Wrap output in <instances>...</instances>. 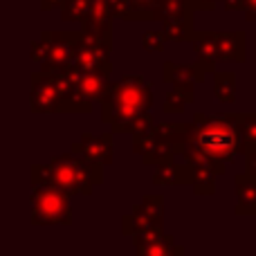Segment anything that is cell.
<instances>
[{
	"label": "cell",
	"instance_id": "6da1fadb",
	"mask_svg": "<svg viewBox=\"0 0 256 256\" xmlns=\"http://www.w3.org/2000/svg\"><path fill=\"white\" fill-rule=\"evenodd\" d=\"M30 182L32 186H58L70 196H90L94 186L104 182V164L92 162V160L70 150V153L54 155L48 164H32Z\"/></svg>",
	"mask_w": 256,
	"mask_h": 256
},
{
	"label": "cell",
	"instance_id": "7a4b0ae2",
	"mask_svg": "<svg viewBox=\"0 0 256 256\" xmlns=\"http://www.w3.org/2000/svg\"><path fill=\"white\" fill-rule=\"evenodd\" d=\"M155 94L153 84L140 74L122 76L120 81H110L106 97L99 102L102 122L110 126L112 132H132V124L142 112L153 108Z\"/></svg>",
	"mask_w": 256,
	"mask_h": 256
},
{
	"label": "cell",
	"instance_id": "3957f363",
	"mask_svg": "<svg viewBox=\"0 0 256 256\" xmlns=\"http://www.w3.org/2000/svg\"><path fill=\"white\" fill-rule=\"evenodd\" d=\"M194 142L222 164H232L240 153V128L238 115H204L196 112Z\"/></svg>",
	"mask_w": 256,
	"mask_h": 256
},
{
	"label": "cell",
	"instance_id": "277c9868",
	"mask_svg": "<svg viewBox=\"0 0 256 256\" xmlns=\"http://www.w3.org/2000/svg\"><path fill=\"white\" fill-rule=\"evenodd\" d=\"M70 194L52 184H36L32 186L30 204V222L34 227H52V225H72V207Z\"/></svg>",
	"mask_w": 256,
	"mask_h": 256
},
{
	"label": "cell",
	"instance_id": "5b68a950",
	"mask_svg": "<svg viewBox=\"0 0 256 256\" xmlns=\"http://www.w3.org/2000/svg\"><path fill=\"white\" fill-rule=\"evenodd\" d=\"M81 36L84 30L79 32H63V30H43L40 32V38L48 45V58L40 68L36 70L40 72H50V74H56L63 72L68 68L74 66L76 58V50H79Z\"/></svg>",
	"mask_w": 256,
	"mask_h": 256
},
{
	"label": "cell",
	"instance_id": "8992f818",
	"mask_svg": "<svg viewBox=\"0 0 256 256\" xmlns=\"http://www.w3.org/2000/svg\"><path fill=\"white\" fill-rule=\"evenodd\" d=\"M164 196L148 194L142 198L140 204L132 207L128 216L122 218V234L135 236L142 232H160L164 230Z\"/></svg>",
	"mask_w": 256,
	"mask_h": 256
},
{
	"label": "cell",
	"instance_id": "52a82bcc",
	"mask_svg": "<svg viewBox=\"0 0 256 256\" xmlns=\"http://www.w3.org/2000/svg\"><path fill=\"white\" fill-rule=\"evenodd\" d=\"M63 94L58 90L56 76L50 72H32L30 76V110L34 115H61Z\"/></svg>",
	"mask_w": 256,
	"mask_h": 256
},
{
	"label": "cell",
	"instance_id": "ba28073f",
	"mask_svg": "<svg viewBox=\"0 0 256 256\" xmlns=\"http://www.w3.org/2000/svg\"><path fill=\"white\" fill-rule=\"evenodd\" d=\"M112 40H106L97 34L84 32L79 50H76L74 66L84 72H102V74H112Z\"/></svg>",
	"mask_w": 256,
	"mask_h": 256
},
{
	"label": "cell",
	"instance_id": "9c48e42d",
	"mask_svg": "<svg viewBox=\"0 0 256 256\" xmlns=\"http://www.w3.org/2000/svg\"><path fill=\"white\" fill-rule=\"evenodd\" d=\"M112 135L115 132L108 130V132H102V135H92V132H84L76 142H72L70 150L72 153H79L84 158L92 160V162H99L104 166H110L112 164Z\"/></svg>",
	"mask_w": 256,
	"mask_h": 256
},
{
	"label": "cell",
	"instance_id": "30bf717a",
	"mask_svg": "<svg viewBox=\"0 0 256 256\" xmlns=\"http://www.w3.org/2000/svg\"><path fill=\"white\" fill-rule=\"evenodd\" d=\"M132 245H135L137 256H182L184 248L176 243V238L160 232H142V234L132 236Z\"/></svg>",
	"mask_w": 256,
	"mask_h": 256
},
{
	"label": "cell",
	"instance_id": "8fae6325",
	"mask_svg": "<svg viewBox=\"0 0 256 256\" xmlns=\"http://www.w3.org/2000/svg\"><path fill=\"white\" fill-rule=\"evenodd\" d=\"M191 45H194V52H196V63H198L207 74H214V72H216V63L220 61L218 32H214V30H196Z\"/></svg>",
	"mask_w": 256,
	"mask_h": 256
},
{
	"label": "cell",
	"instance_id": "7c38bea8",
	"mask_svg": "<svg viewBox=\"0 0 256 256\" xmlns=\"http://www.w3.org/2000/svg\"><path fill=\"white\" fill-rule=\"evenodd\" d=\"M191 180H194V173L182 155L158 164L153 173V184L160 186H191Z\"/></svg>",
	"mask_w": 256,
	"mask_h": 256
},
{
	"label": "cell",
	"instance_id": "4fadbf2b",
	"mask_svg": "<svg viewBox=\"0 0 256 256\" xmlns=\"http://www.w3.org/2000/svg\"><path fill=\"white\" fill-rule=\"evenodd\" d=\"M112 20H115V14H112L110 0H92L88 16L81 22V30L112 40Z\"/></svg>",
	"mask_w": 256,
	"mask_h": 256
},
{
	"label": "cell",
	"instance_id": "5bb4252c",
	"mask_svg": "<svg viewBox=\"0 0 256 256\" xmlns=\"http://www.w3.org/2000/svg\"><path fill=\"white\" fill-rule=\"evenodd\" d=\"M207 79V72L198 66V63H176V61H164L162 63V81L168 86H196L202 84Z\"/></svg>",
	"mask_w": 256,
	"mask_h": 256
},
{
	"label": "cell",
	"instance_id": "9a60e30c",
	"mask_svg": "<svg viewBox=\"0 0 256 256\" xmlns=\"http://www.w3.org/2000/svg\"><path fill=\"white\" fill-rule=\"evenodd\" d=\"M218 50H220V61L245 63L248 61V34L243 30L218 32Z\"/></svg>",
	"mask_w": 256,
	"mask_h": 256
},
{
	"label": "cell",
	"instance_id": "2e32d148",
	"mask_svg": "<svg viewBox=\"0 0 256 256\" xmlns=\"http://www.w3.org/2000/svg\"><path fill=\"white\" fill-rule=\"evenodd\" d=\"M236 191V214L238 216H256V178L248 171L234 178Z\"/></svg>",
	"mask_w": 256,
	"mask_h": 256
},
{
	"label": "cell",
	"instance_id": "e0dca14e",
	"mask_svg": "<svg viewBox=\"0 0 256 256\" xmlns=\"http://www.w3.org/2000/svg\"><path fill=\"white\" fill-rule=\"evenodd\" d=\"M153 130L160 140H166V142H171V144L180 146V148L184 150V146L194 142L196 122H155Z\"/></svg>",
	"mask_w": 256,
	"mask_h": 256
},
{
	"label": "cell",
	"instance_id": "ac0fdd59",
	"mask_svg": "<svg viewBox=\"0 0 256 256\" xmlns=\"http://www.w3.org/2000/svg\"><path fill=\"white\" fill-rule=\"evenodd\" d=\"M194 16H176V18H164L162 20V30L166 34L168 43H191L196 34V25H194Z\"/></svg>",
	"mask_w": 256,
	"mask_h": 256
},
{
	"label": "cell",
	"instance_id": "d6986e66",
	"mask_svg": "<svg viewBox=\"0 0 256 256\" xmlns=\"http://www.w3.org/2000/svg\"><path fill=\"white\" fill-rule=\"evenodd\" d=\"M180 153H182L180 146L171 144V142H166V140H160V137L155 135L153 142L148 144V148H146L144 153L140 155V158H142V162L148 164V166H158V164L166 162V160L178 158Z\"/></svg>",
	"mask_w": 256,
	"mask_h": 256
},
{
	"label": "cell",
	"instance_id": "ffe728a7",
	"mask_svg": "<svg viewBox=\"0 0 256 256\" xmlns=\"http://www.w3.org/2000/svg\"><path fill=\"white\" fill-rule=\"evenodd\" d=\"M196 102V86H173L171 92L164 97L162 110L168 115H176V112H184L186 106Z\"/></svg>",
	"mask_w": 256,
	"mask_h": 256
},
{
	"label": "cell",
	"instance_id": "44dd1931",
	"mask_svg": "<svg viewBox=\"0 0 256 256\" xmlns=\"http://www.w3.org/2000/svg\"><path fill=\"white\" fill-rule=\"evenodd\" d=\"M214 97L220 104H234L236 102V74L230 70L214 72Z\"/></svg>",
	"mask_w": 256,
	"mask_h": 256
},
{
	"label": "cell",
	"instance_id": "7402d4cb",
	"mask_svg": "<svg viewBox=\"0 0 256 256\" xmlns=\"http://www.w3.org/2000/svg\"><path fill=\"white\" fill-rule=\"evenodd\" d=\"M240 128V153L256 150V112H240L238 115Z\"/></svg>",
	"mask_w": 256,
	"mask_h": 256
},
{
	"label": "cell",
	"instance_id": "603a6c76",
	"mask_svg": "<svg viewBox=\"0 0 256 256\" xmlns=\"http://www.w3.org/2000/svg\"><path fill=\"white\" fill-rule=\"evenodd\" d=\"M92 0H66L61 7V20L66 22H84L90 12Z\"/></svg>",
	"mask_w": 256,
	"mask_h": 256
},
{
	"label": "cell",
	"instance_id": "cb8c5ba5",
	"mask_svg": "<svg viewBox=\"0 0 256 256\" xmlns=\"http://www.w3.org/2000/svg\"><path fill=\"white\" fill-rule=\"evenodd\" d=\"M166 43H168V38H166V34H164V30H160V32L148 30V32L142 34V48H144L146 52L158 54V52H162Z\"/></svg>",
	"mask_w": 256,
	"mask_h": 256
},
{
	"label": "cell",
	"instance_id": "d4e9b609",
	"mask_svg": "<svg viewBox=\"0 0 256 256\" xmlns=\"http://www.w3.org/2000/svg\"><path fill=\"white\" fill-rule=\"evenodd\" d=\"M135 4V20H153L158 0H132Z\"/></svg>",
	"mask_w": 256,
	"mask_h": 256
},
{
	"label": "cell",
	"instance_id": "484cf974",
	"mask_svg": "<svg viewBox=\"0 0 256 256\" xmlns=\"http://www.w3.org/2000/svg\"><path fill=\"white\" fill-rule=\"evenodd\" d=\"M110 7H112L115 18L135 20V4H132V0H110Z\"/></svg>",
	"mask_w": 256,
	"mask_h": 256
},
{
	"label": "cell",
	"instance_id": "4316f807",
	"mask_svg": "<svg viewBox=\"0 0 256 256\" xmlns=\"http://www.w3.org/2000/svg\"><path fill=\"white\" fill-rule=\"evenodd\" d=\"M30 58L34 61L36 68H40L45 63V58H48V45H45V40L38 36V40H34L30 48Z\"/></svg>",
	"mask_w": 256,
	"mask_h": 256
},
{
	"label": "cell",
	"instance_id": "83f0119b",
	"mask_svg": "<svg viewBox=\"0 0 256 256\" xmlns=\"http://www.w3.org/2000/svg\"><path fill=\"white\" fill-rule=\"evenodd\" d=\"M155 126V120L150 112H142L140 117L135 120V124H132V132L130 135H135V132H142V130H148V128Z\"/></svg>",
	"mask_w": 256,
	"mask_h": 256
},
{
	"label": "cell",
	"instance_id": "f1b7e54d",
	"mask_svg": "<svg viewBox=\"0 0 256 256\" xmlns=\"http://www.w3.org/2000/svg\"><path fill=\"white\" fill-rule=\"evenodd\" d=\"M189 2L194 4L196 12H214L216 4L222 2V0H189Z\"/></svg>",
	"mask_w": 256,
	"mask_h": 256
},
{
	"label": "cell",
	"instance_id": "f546056e",
	"mask_svg": "<svg viewBox=\"0 0 256 256\" xmlns=\"http://www.w3.org/2000/svg\"><path fill=\"white\" fill-rule=\"evenodd\" d=\"M243 16L248 22L256 20V0H243Z\"/></svg>",
	"mask_w": 256,
	"mask_h": 256
},
{
	"label": "cell",
	"instance_id": "4dcf8cb0",
	"mask_svg": "<svg viewBox=\"0 0 256 256\" xmlns=\"http://www.w3.org/2000/svg\"><path fill=\"white\" fill-rule=\"evenodd\" d=\"M245 171H248L250 176L256 178V150H252V153H245Z\"/></svg>",
	"mask_w": 256,
	"mask_h": 256
},
{
	"label": "cell",
	"instance_id": "1f68e13d",
	"mask_svg": "<svg viewBox=\"0 0 256 256\" xmlns=\"http://www.w3.org/2000/svg\"><path fill=\"white\" fill-rule=\"evenodd\" d=\"M66 0H40V12H52V9H61Z\"/></svg>",
	"mask_w": 256,
	"mask_h": 256
},
{
	"label": "cell",
	"instance_id": "d6a6232c",
	"mask_svg": "<svg viewBox=\"0 0 256 256\" xmlns=\"http://www.w3.org/2000/svg\"><path fill=\"white\" fill-rule=\"evenodd\" d=\"M227 12H243V0H222Z\"/></svg>",
	"mask_w": 256,
	"mask_h": 256
},
{
	"label": "cell",
	"instance_id": "836d02e7",
	"mask_svg": "<svg viewBox=\"0 0 256 256\" xmlns=\"http://www.w3.org/2000/svg\"><path fill=\"white\" fill-rule=\"evenodd\" d=\"M254 61H256V34H254Z\"/></svg>",
	"mask_w": 256,
	"mask_h": 256
},
{
	"label": "cell",
	"instance_id": "e575fe53",
	"mask_svg": "<svg viewBox=\"0 0 256 256\" xmlns=\"http://www.w3.org/2000/svg\"><path fill=\"white\" fill-rule=\"evenodd\" d=\"M254 234H256V227H254Z\"/></svg>",
	"mask_w": 256,
	"mask_h": 256
}]
</instances>
